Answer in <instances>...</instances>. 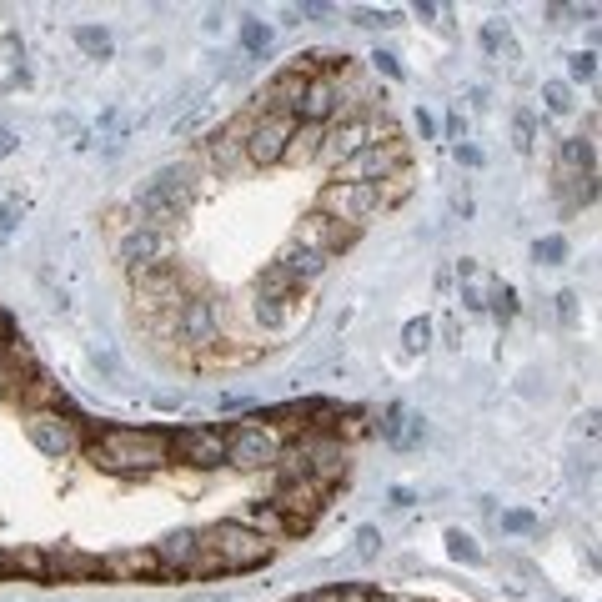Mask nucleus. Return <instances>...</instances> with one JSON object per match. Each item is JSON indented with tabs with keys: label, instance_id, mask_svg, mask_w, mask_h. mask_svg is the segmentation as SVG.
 Returning <instances> with one entry per match:
<instances>
[{
	"label": "nucleus",
	"instance_id": "f257e3e1",
	"mask_svg": "<svg viewBox=\"0 0 602 602\" xmlns=\"http://www.w3.org/2000/svg\"><path fill=\"white\" fill-rule=\"evenodd\" d=\"M91 457L111 472H151V467H166L171 457V437L166 432H141V427H111L101 432V442L91 447Z\"/></svg>",
	"mask_w": 602,
	"mask_h": 602
},
{
	"label": "nucleus",
	"instance_id": "f03ea898",
	"mask_svg": "<svg viewBox=\"0 0 602 602\" xmlns=\"http://www.w3.org/2000/svg\"><path fill=\"white\" fill-rule=\"evenodd\" d=\"M201 542L211 547V557L221 562V572H251V567H261L271 557L266 532H256L246 522H216V527L201 532Z\"/></svg>",
	"mask_w": 602,
	"mask_h": 602
},
{
	"label": "nucleus",
	"instance_id": "7ed1b4c3",
	"mask_svg": "<svg viewBox=\"0 0 602 602\" xmlns=\"http://www.w3.org/2000/svg\"><path fill=\"white\" fill-rule=\"evenodd\" d=\"M322 502H327V487H317L312 477H286V482L271 492V502H266V507L281 517V527H286V532H307V527L317 522Z\"/></svg>",
	"mask_w": 602,
	"mask_h": 602
},
{
	"label": "nucleus",
	"instance_id": "20e7f679",
	"mask_svg": "<svg viewBox=\"0 0 602 602\" xmlns=\"http://www.w3.org/2000/svg\"><path fill=\"white\" fill-rule=\"evenodd\" d=\"M151 552H156L161 572H181V577H211V572H221V562L211 557V547H206L201 532H191V527L166 532Z\"/></svg>",
	"mask_w": 602,
	"mask_h": 602
},
{
	"label": "nucleus",
	"instance_id": "39448f33",
	"mask_svg": "<svg viewBox=\"0 0 602 602\" xmlns=\"http://www.w3.org/2000/svg\"><path fill=\"white\" fill-rule=\"evenodd\" d=\"M226 462H231V467H246V472L276 467V462H281V437H276L261 417H251L246 427L226 432Z\"/></svg>",
	"mask_w": 602,
	"mask_h": 602
},
{
	"label": "nucleus",
	"instance_id": "423d86ee",
	"mask_svg": "<svg viewBox=\"0 0 602 602\" xmlns=\"http://www.w3.org/2000/svg\"><path fill=\"white\" fill-rule=\"evenodd\" d=\"M382 131H387V126H377L372 116H347V121H337V126L322 131V151H317V161H327V166L337 171V166L352 161L362 146H377Z\"/></svg>",
	"mask_w": 602,
	"mask_h": 602
},
{
	"label": "nucleus",
	"instance_id": "0eeeda50",
	"mask_svg": "<svg viewBox=\"0 0 602 602\" xmlns=\"http://www.w3.org/2000/svg\"><path fill=\"white\" fill-rule=\"evenodd\" d=\"M392 171H402V146L397 141H377V146H362L352 161H342L337 181L342 186H382Z\"/></svg>",
	"mask_w": 602,
	"mask_h": 602
},
{
	"label": "nucleus",
	"instance_id": "6e6552de",
	"mask_svg": "<svg viewBox=\"0 0 602 602\" xmlns=\"http://www.w3.org/2000/svg\"><path fill=\"white\" fill-rule=\"evenodd\" d=\"M387 201H382V186H342V181H332L327 191H322V211L332 216V221H342V226H362V221H372L377 211H382Z\"/></svg>",
	"mask_w": 602,
	"mask_h": 602
},
{
	"label": "nucleus",
	"instance_id": "1a4fd4ad",
	"mask_svg": "<svg viewBox=\"0 0 602 602\" xmlns=\"http://www.w3.org/2000/svg\"><path fill=\"white\" fill-rule=\"evenodd\" d=\"M171 251H176V241H171V236H161V231H151V226H141V221H131V226L121 231V241H116V261H121L126 271L166 266V261H171Z\"/></svg>",
	"mask_w": 602,
	"mask_h": 602
},
{
	"label": "nucleus",
	"instance_id": "9d476101",
	"mask_svg": "<svg viewBox=\"0 0 602 602\" xmlns=\"http://www.w3.org/2000/svg\"><path fill=\"white\" fill-rule=\"evenodd\" d=\"M26 437H31L36 452H46V457H71V452H81V427H76L71 417L51 412V407H41V412L26 417Z\"/></svg>",
	"mask_w": 602,
	"mask_h": 602
},
{
	"label": "nucleus",
	"instance_id": "9b49d317",
	"mask_svg": "<svg viewBox=\"0 0 602 602\" xmlns=\"http://www.w3.org/2000/svg\"><path fill=\"white\" fill-rule=\"evenodd\" d=\"M131 286H136V296L146 301V307H176L181 312V301H186V271L176 261L131 271Z\"/></svg>",
	"mask_w": 602,
	"mask_h": 602
},
{
	"label": "nucleus",
	"instance_id": "f8f14e48",
	"mask_svg": "<svg viewBox=\"0 0 602 602\" xmlns=\"http://www.w3.org/2000/svg\"><path fill=\"white\" fill-rule=\"evenodd\" d=\"M291 131H296V116H261L246 136V161L251 166H281Z\"/></svg>",
	"mask_w": 602,
	"mask_h": 602
},
{
	"label": "nucleus",
	"instance_id": "ddd939ff",
	"mask_svg": "<svg viewBox=\"0 0 602 602\" xmlns=\"http://www.w3.org/2000/svg\"><path fill=\"white\" fill-rule=\"evenodd\" d=\"M342 111H347V101H342V86H337L332 76H312L291 116H296V121H312V126H332Z\"/></svg>",
	"mask_w": 602,
	"mask_h": 602
},
{
	"label": "nucleus",
	"instance_id": "4468645a",
	"mask_svg": "<svg viewBox=\"0 0 602 602\" xmlns=\"http://www.w3.org/2000/svg\"><path fill=\"white\" fill-rule=\"evenodd\" d=\"M171 457L191 467H221L226 462V432L221 427H186L171 437Z\"/></svg>",
	"mask_w": 602,
	"mask_h": 602
},
{
	"label": "nucleus",
	"instance_id": "2eb2a0df",
	"mask_svg": "<svg viewBox=\"0 0 602 602\" xmlns=\"http://www.w3.org/2000/svg\"><path fill=\"white\" fill-rule=\"evenodd\" d=\"M352 226H342V221H332L327 211H312V216H301V226H296V246H312V251H322L327 261L332 256H342L347 246H352Z\"/></svg>",
	"mask_w": 602,
	"mask_h": 602
},
{
	"label": "nucleus",
	"instance_id": "dca6fc26",
	"mask_svg": "<svg viewBox=\"0 0 602 602\" xmlns=\"http://www.w3.org/2000/svg\"><path fill=\"white\" fill-rule=\"evenodd\" d=\"M216 327H221V317H216V301H211V296H186V301H181L176 332H181L186 347H211V342H216Z\"/></svg>",
	"mask_w": 602,
	"mask_h": 602
},
{
	"label": "nucleus",
	"instance_id": "f3484780",
	"mask_svg": "<svg viewBox=\"0 0 602 602\" xmlns=\"http://www.w3.org/2000/svg\"><path fill=\"white\" fill-rule=\"evenodd\" d=\"M301 91H307V76H301L296 66L276 71V76L261 86V96H256V116H291L296 101H301Z\"/></svg>",
	"mask_w": 602,
	"mask_h": 602
},
{
	"label": "nucleus",
	"instance_id": "a211bd4d",
	"mask_svg": "<svg viewBox=\"0 0 602 602\" xmlns=\"http://www.w3.org/2000/svg\"><path fill=\"white\" fill-rule=\"evenodd\" d=\"M276 266H281L296 286H312V281H322V276H327V266H332V261H327L322 251H312V246H296V241H291V246L276 256Z\"/></svg>",
	"mask_w": 602,
	"mask_h": 602
},
{
	"label": "nucleus",
	"instance_id": "6ab92c4d",
	"mask_svg": "<svg viewBox=\"0 0 602 602\" xmlns=\"http://www.w3.org/2000/svg\"><path fill=\"white\" fill-rule=\"evenodd\" d=\"M81 582V577H101V557H91V552H76V547H66V552H46V582Z\"/></svg>",
	"mask_w": 602,
	"mask_h": 602
},
{
	"label": "nucleus",
	"instance_id": "aec40b11",
	"mask_svg": "<svg viewBox=\"0 0 602 602\" xmlns=\"http://www.w3.org/2000/svg\"><path fill=\"white\" fill-rule=\"evenodd\" d=\"M101 577H161V562L151 547H131V552L101 557Z\"/></svg>",
	"mask_w": 602,
	"mask_h": 602
},
{
	"label": "nucleus",
	"instance_id": "412c9836",
	"mask_svg": "<svg viewBox=\"0 0 602 602\" xmlns=\"http://www.w3.org/2000/svg\"><path fill=\"white\" fill-rule=\"evenodd\" d=\"M382 442H392V447H402V452H407V447H417V442H422V422H417L402 402H392V407L382 412Z\"/></svg>",
	"mask_w": 602,
	"mask_h": 602
},
{
	"label": "nucleus",
	"instance_id": "4be33fe9",
	"mask_svg": "<svg viewBox=\"0 0 602 602\" xmlns=\"http://www.w3.org/2000/svg\"><path fill=\"white\" fill-rule=\"evenodd\" d=\"M186 181H191V176H186L181 166H161V171H156L141 191H151V196H161V201H171V206H181V211H186V206H191V186H186Z\"/></svg>",
	"mask_w": 602,
	"mask_h": 602
},
{
	"label": "nucleus",
	"instance_id": "5701e85b",
	"mask_svg": "<svg viewBox=\"0 0 602 602\" xmlns=\"http://www.w3.org/2000/svg\"><path fill=\"white\" fill-rule=\"evenodd\" d=\"M322 131H327V126L296 121V131H291V141H286V156H281V161H291V166H307V161H317V151H322Z\"/></svg>",
	"mask_w": 602,
	"mask_h": 602
},
{
	"label": "nucleus",
	"instance_id": "b1692460",
	"mask_svg": "<svg viewBox=\"0 0 602 602\" xmlns=\"http://www.w3.org/2000/svg\"><path fill=\"white\" fill-rule=\"evenodd\" d=\"M251 317H256V327L281 332V327L296 317V301H281V296H256V301H251Z\"/></svg>",
	"mask_w": 602,
	"mask_h": 602
},
{
	"label": "nucleus",
	"instance_id": "393cba45",
	"mask_svg": "<svg viewBox=\"0 0 602 602\" xmlns=\"http://www.w3.org/2000/svg\"><path fill=\"white\" fill-rule=\"evenodd\" d=\"M71 36H76V46H81L86 61H111V51H116V41H111L106 26H76Z\"/></svg>",
	"mask_w": 602,
	"mask_h": 602
},
{
	"label": "nucleus",
	"instance_id": "a878e982",
	"mask_svg": "<svg viewBox=\"0 0 602 602\" xmlns=\"http://www.w3.org/2000/svg\"><path fill=\"white\" fill-rule=\"evenodd\" d=\"M557 156H562L567 171H582V176H592V166H597V151H592V141H582V136H562Z\"/></svg>",
	"mask_w": 602,
	"mask_h": 602
},
{
	"label": "nucleus",
	"instance_id": "bb28decb",
	"mask_svg": "<svg viewBox=\"0 0 602 602\" xmlns=\"http://www.w3.org/2000/svg\"><path fill=\"white\" fill-rule=\"evenodd\" d=\"M256 296H281V301H296V296H301V286H296V281H291L276 261H271V266L256 276Z\"/></svg>",
	"mask_w": 602,
	"mask_h": 602
},
{
	"label": "nucleus",
	"instance_id": "cd10ccee",
	"mask_svg": "<svg viewBox=\"0 0 602 602\" xmlns=\"http://www.w3.org/2000/svg\"><path fill=\"white\" fill-rule=\"evenodd\" d=\"M26 362H31V357H26V347H16V342H11L6 352H0V397L21 392V382H16V377H21V367H26Z\"/></svg>",
	"mask_w": 602,
	"mask_h": 602
},
{
	"label": "nucleus",
	"instance_id": "c85d7f7f",
	"mask_svg": "<svg viewBox=\"0 0 602 602\" xmlns=\"http://www.w3.org/2000/svg\"><path fill=\"white\" fill-rule=\"evenodd\" d=\"M482 51H487V56H507V61H517L512 31H507L502 21H487V26H482Z\"/></svg>",
	"mask_w": 602,
	"mask_h": 602
},
{
	"label": "nucleus",
	"instance_id": "c756f323",
	"mask_svg": "<svg viewBox=\"0 0 602 602\" xmlns=\"http://www.w3.org/2000/svg\"><path fill=\"white\" fill-rule=\"evenodd\" d=\"M487 307H492V317H497V322H512V317H517V291H512L507 281H492Z\"/></svg>",
	"mask_w": 602,
	"mask_h": 602
},
{
	"label": "nucleus",
	"instance_id": "7c9ffc66",
	"mask_svg": "<svg viewBox=\"0 0 602 602\" xmlns=\"http://www.w3.org/2000/svg\"><path fill=\"white\" fill-rule=\"evenodd\" d=\"M447 552H452L457 562H472V567L482 562V547H477V542H472L462 527H447Z\"/></svg>",
	"mask_w": 602,
	"mask_h": 602
},
{
	"label": "nucleus",
	"instance_id": "2f4dec72",
	"mask_svg": "<svg viewBox=\"0 0 602 602\" xmlns=\"http://www.w3.org/2000/svg\"><path fill=\"white\" fill-rule=\"evenodd\" d=\"M271 46V26H261V21H241V51L246 56H261Z\"/></svg>",
	"mask_w": 602,
	"mask_h": 602
},
{
	"label": "nucleus",
	"instance_id": "473e14b6",
	"mask_svg": "<svg viewBox=\"0 0 602 602\" xmlns=\"http://www.w3.org/2000/svg\"><path fill=\"white\" fill-rule=\"evenodd\" d=\"M542 101H547L552 116H567L572 111V86L567 81H542Z\"/></svg>",
	"mask_w": 602,
	"mask_h": 602
},
{
	"label": "nucleus",
	"instance_id": "72a5a7b5",
	"mask_svg": "<svg viewBox=\"0 0 602 602\" xmlns=\"http://www.w3.org/2000/svg\"><path fill=\"white\" fill-rule=\"evenodd\" d=\"M567 76L582 81V86L597 81V56H592V51H572V56H567Z\"/></svg>",
	"mask_w": 602,
	"mask_h": 602
},
{
	"label": "nucleus",
	"instance_id": "f704fd0d",
	"mask_svg": "<svg viewBox=\"0 0 602 602\" xmlns=\"http://www.w3.org/2000/svg\"><path fill=\"white\" fill-rule=\"evenodd\" d=\"M532 256H537V266H557V261H567V241L562 236H542L532 246Z\"/></svg>",
	"mask_w": 602,
	"mask_h": 602
},
{
	"label": "nucleus",
	"instance_id": "c9c22d12",
	"mask_svg": "<svg viewBox=\"0 0 602 602\" xmlns=\"http://www.w3.org/2000/svg\"><path fill=\"white\" fill-rule=\"evenodd\" d=\"M427 342H432V322H427V317H412V322L402 327V347H407V352H422Z\"/></svg>",
	"mask_w": 602,
	"mask_h": 602
},
{
	"label": "nucleus",
	"instance_id": "e433bc0d",
	"mask_svg": "<svg viewBox=\"0 0 602 602\" xmlns=\"http://www.w3.org/2000/svg\"><path fill=\"white\" fill-rule=\"evenodd\" d=\"M512 136H517V151H532V141H537V116H532V111H517V116H512Z\"/></svg>",
	"mask_w": 602,
	"mask_h": 602
},
{
	"label": "nucleus",
	"instance_id": "4c0bfd02",
	"mask_svg": "<svg viewBox=\"0 0 602 602\" xmlns=\"http://www.w3.org/2000/svg\"><path fill=\"white\" fill-rule=\"evenodd\" d=\"M357 26L362 31H387V26H397V11H357Z\"/></svg>",
	"mask_w": 602,
	"mask_h": 602
},
{
	"label": "nucleus",
	"instance_id": "58836bf2",
	"mask_svg": "<svg viewBox=\"0 0 602 602\" xmlns=\"http://www.w3.org/2000/svg\"><path fill=\"white\" fill-rule=\"evenodd\" d=\"M502 527H507V532H537V517L522 512V507H512V512H502Z\"/></svg>",
	"mask_w": 602,
	"mask_h": 602
},
{
	"label": "nucleus",
	"instance_id": "ea45409f",
	"mask_svg": "<svg viewBox=\"0 0 602 602\" xmlns=\"http://www.w3.org/2000/svg\"><path fill=\"white\" fill-rule=\"evenodd\" d=\"M382 547V532L377 527H357V557H377Z\"/></svg>",
	"mask_w": 602,
	"mask_h": 602
},
{
	"label": "nucleus",
	"instance_id": "a19ab883",
	"mask_svg": "<svg viewBox=\"0 0 602 602\" xmlns=\"http://www.w3.org/2000/svg\"><path fill=\"white\" fill-rule=\"evenodd\" d=\"M372 66H377L387 81H397V76H402V66H397V56H392V51H372Z\"/></svg>",
	"mask_w": 602,
	"mask_h": 602
},
{
	"label": "nucleus",
	"instance_id": "79ce46f5",
	"mask_svg": "<svg viewBox=\"0 0 602 602\" xmlns=\"http://www.w3.org/2000/svg\"><path fill=\"white\" fill-rule=\"evenodd\" d=\"M332 16V6H312V0H307V6H291V21H327Z\"/></svg>",
	"mask_w": 602,
	"mask_h": 602
},
{
	"label": "nucleus",
	"instance_id": "37998d69",
	"mask_svg": "<svg viewBox=\"0 0 602 602\" xmlns=\"http://www.w3.org/2000/svg\"><path fill=\"white\" fill-rule=\"evenodd\" d=\"M572 312H577V291H557V317L572 322Z\"/></svg>",
	"mask_w": 602,
	"mask_h": 602
},
{
	"label": "nucleus",
	"instance_id": "c03bdc74",
	"mask_svg": "<svg viewBox=\"0 0 602 602\" xmlns=\"http://www.w3.org/2000/svg\"><path fill=\"white\" fill-rule=\"evenodd\" d=\"M16 146H21V136H16L11 126H0V156H11Z\"/></svg>",
	"mask_w": 602,
	"mask_h": 602
},
{
	"label": "nucleus",
	"instance_id": "a18cd8bd",
	"mask_svg": "<svg viewBox=\"0 0 602 602\" xmlns=\"http://www.w3.org/2000/svg\"><path fill=\"white\" fill-rule=\"evenodd\" d=\"M417 131H422V141H432V136H437V121H432L427 111H417Z\"/></svg>",
	"mask_w": 602,
	"mask_h": 602
},
{
	"label": "nucleus",
	"instance_id": "49530a36",
	"mask_svg": "<svg viewBox=\"0 0 602 602\" xmlns=\"http://www.w3.org/2000/svg\"><path fill=\"white\" fill-rule=\"evenodd\" d=\"M457 161H462V166H482V151H477V146H457Z\"/></svg>",
	"mask_w": 602,
	"mask_h": 602
},
{
	"label": "nucleus",
	"instance_id": "de8ad7c7",
	"mask_svg": "<svg viewBox=\"0 0 602 602\" xmlns=\"http://www.w3.org/2000/svg\"><path fill=\"white\" fill-rule=\"evenodd\" d=\"M16 226V206H0V236H6Z\"/></svg>",
	"mask_w": 602,
	"mask_h": 602
},
{
	"label": "nucleus",
	"instance_id": "09e8293b",
	"mask_svg": "<svg viewBox=\"0 0 602 602\" xmlns=\"http://www.w3.org/2000/svg\"><path fill=\"white\" fill-rule=\"evenodd\" d=\"M452 211H462V216H472V196H467V191H457V196H452Z\"/></svg>",
	"mask_w": 602,
	"mask_h": 602
},
{
	"label": "nucleus",
	"instance_id": "8fccbe9b",
	"mask_svg": "<svg viewBox=\"0 0 602 602\" xmlns=\"http://www.w3.org/2000/svg\"><path fill=\"white\" fill-rule=\"evenodd\" d=\"M392 507H412V487H392Z\"/></svg>",
	"mask_w": 602,
	"mask_h": 602
},
{
	"label": "nucleus",
	"instance_id": "3c124183",
	"mask_svg": "<svg viewBox=\"0 0 602 602\" xmlns=\"http://www.w3.org/2000/svg\"><path fill=\"white\" fill-rule=\"evenodd\" d=\"M417 16H427V21H437V16H442V6H432V0H417Z\"/></svg>",
	"mask_w": 602,
	"mask_h": 602
},
{
	"label": "nucleus",
	"instance_id": "603ef678",
	"mask_svg": "<svg viewBox=\"0 0 602 602\" xmlns=\"http://www.w3.org/2000/svg\"><path fill=\"white\" fill-rule=\"evenodd\" d=\"M11 347V322H6V312H0V352Z\"/></svg>",
	"mask_w": 602,
	"mask_h": 602
},
{
	"label": "nucleus",
	"instance_id": "864d4df0",
	"mask_svg": "<svg viewBox=\"0 0 602 602\" xmlns=\"http://www.w3.org/2000/svg\"><path fill=\"white\" fill-rule=\"evenodd\" d=\"M372 602H412V597H392V592H377Z\"/></svg>",
	"mask_w": 602,
	"mask_h": 602
},
{
	"label": "nucleus",
	"instance_id": "5fc2aeb1",
	"mask_svg": "<svg viewBox=\"0 0 602 602\" xmlns=\"http://www.w3.org/2000/svg\"><path fill=\"white\" fill-rule=\"evenodd\" d=\"M0 567H6V552H0Z\"/></svg>",
	"mask_w": 602,
	"mask_h": 602
}]
</instances>
